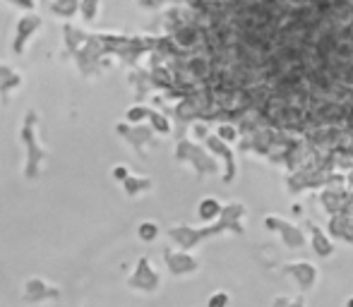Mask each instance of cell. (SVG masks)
Returning a JSON list of instances; mask_svg holds the SVG:
<instances>
[{
    "label": "cell",
    "instance_id": "obj_1",
    "mask_svg": "<svg viewBox=\"0 0 353 307\" xmlns=\"http://www.w3.org/2000/svg\"><path fill=\"white\" fill-rule=\"evenodd\" d=\"M221 303H226V295H219V298H212V303H210V307H219Z\"/></svg>",
    "mask_w": 353,
    "mask_h": 307
}]
</instances>
